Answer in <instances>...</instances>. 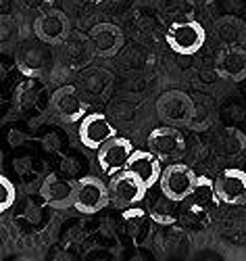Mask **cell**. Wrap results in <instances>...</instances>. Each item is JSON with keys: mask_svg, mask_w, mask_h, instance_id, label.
<instances>
[{"mask_svg": "<svg viewBox=\"0 0 246 261\" xmlns=\"http://www.w3.org/2000/svg\"><path fill=\"white\" fill-rule=\"evenodd\" d=\"M111 73H106L104 69H90L81 75V92H86L88 96H100L106 92V88L111 86Z\"/></svg>", "mask_w": 246, "mask_h": 261, "instance_id": "44dd1931", "label": "cell"}, {"mask_svg": "<svg viewBox=\"0 0 246 261\" xmlns=\"http://www.w3.org/2000/svg\"><path fill=\"white\" fill-rule=\"evenodd\" d=\"M148 148L159 157L161 161H169L184 155L186 150V138L177 127L161 125L154 127L148 136Z\"/></svg>", "mask_w": 246, "mask_h": 261, "instance_id": "ba28073f", "label": "cell"}, {"mask_svg": "<svg viewBox=\"0 0 246 261\" xmlns=\"http://www.w3.org/2000/svg\"><path fill=\"white\" fill-rule=\"evenodd\" d=\"M90 38H92L96 55L102 59L115 57L123 48V32L113 23H98L90 32Z\"/></svg>", "mask_w": 246, "mask_h": 261, "instance_id": "e0dca14e", "label": "cell"}, {"mask_svg": "<svg viewBox=\"0 0 246 261\" xmlns=\"http://www.w3.org/2000/svg\"><path fill=\"white\" fill-rule=\"evenodd\" d=\"M133 153V146L129 140L125 138H111L106 144H102L98 148V165L102 169V173H106V176H115V173L123 171L129 157Z\"/></svg>", "mask_w": 246, "mask_h": 261, "instance_id": "8fae6325", "label": "cell"}, {"mask_svg": "<svg viewBox=\"0 0 246 261\" xmlns=\"http://www.w3.org/2000/svg\"><path fill=\"white\" fill-rule=\"evenodd\" d=\"M194 100L184 90H167L156 100V113L167 123H188L194 115Z\"/></svg>", "mask_w": 246, "mask_h": 261, "instance_id": "5b68a950", "label": "cell"}, {"mask_svg": "<svg viewBox=\"0 0 246 261\" xmlns=\"http://www.w3.org/2000/svg\"><path fill=\"white\" fill-rule=\"evenodd\" d=\"M52 44L44 42L40 38L30 40L25 44H21L17 53V67L23 75H40L46 69L52 67Z\"/></svg>", "mask_w": 246, "mask_h": 261, "instance_id": "277c9868", "label": "cell"}, {"mask_svg": "<svg viewBox=\"0 0 246 261\" xmlns=\"http://www.w3.org/2000/svg\"><path fill=\"white\" fill-rule=\"evenodd\" d=\"M192 5H196V7H207V5H211V3H215V0H190Z\"/></svg>", "mask_w": 246, "mask_h": 261, "instance_id": "f35d334b", "label": "cell"}, {"mask_svg": "<svg viewBox=\"0 0 246 261\" xmlns=\"http://www.w3.org/2000/svg\"><path fill=\"white\" fill-rule=\"evenodd\" d=\"M215 188L221 203L244 205L246 203V171L234 169V167L223 169L215 180Z\"/></svg>", "mask_w": 246, "mask_h": 261, "instance_id": "5bb4252c", "label": "cell"}, {"mask_svg": "<svg viewBox=\"0 0 246 261\" xmlns=\"http://www.w3.org/2000/svg\"><path fill=\"white\" fill-rule=\"evenodd\" d=\"M219 7L226 15L240 17L246 13V0H219Z\"/></svg>", "mask_w": 246, "mask_h": 261, "instance_id": "1f68e13d", "label": "cell"}, {"mask_svg": "<svg viewBox=\"0 0 246 261\" xmlns=\"http://www.w3.org/2000/svg\"><path fill=\"white\" fill-rule=\"evenodd\" d=\"M156 243H159V247L167 257H186L188 253V238L182 232L167 230L165 234L156 236Z\"/></svg>", "mask_w": 246, "mask_h": 261, "instance_id": "7402d4cb", "label": "cell"}, {"mask_svg": "<svg viewBox=\"0 0 246 261\" xmlns=\"http://www.w3.org/2000/svg\"><path fill=\"white\" fill-rule=\"evenodd\" d=\"M198 259H223V257H221V255H217L215 251H203V253L198 255Z\"/></svg>", "mask_w": 246, "mask_h": 261, "instance_id": "74e56055", "label": "cell"}, {"mask_svg": "<svg viewBox=\"0 0 246 261\" xmlns=\"http://www.w3.org/2000/svg\"><path fill=\"white\" fill-rule=\"evenodd\" d=\"M240 84H242V92L246 94V80H244V82H240Z\"/></svg>", "mask_w": 246, "mask_h": 261, "instance_id": "ab89813d", "label": "cell"}, {"mask_svg": "<svg viewBox=\"0 0 246 261\" xmlns=\"http://www.w3.org/2000/svg\"><path fill=\"white\" fill-rule=\"evenodd\" d=\"M217 32H219L221 40H226V42H234V40L238 38V34H240V28H238V23L234 21V15H230V19L223 21Z\"/></svg>", "mask_w": 246, "mask_h": 261, "instance_id": "4dcf8cb0", "label": "cell"}, {"mask_svg": "<svg viewBox=\"0 0 246 261\" xmlns=\"http://www.w3.org/2000/svg\"><path fill=\"white\" fill-rule=\"evenodd\" d=\"M86 169V161H81L77 155H67L63 161H61V173L65 178H77L79 173Z\"/></svg>", "mask_w": 246, "mask_h": 261, "instance_id": "83f0119b", "label": "cell"}, {"mask_svg": "<svg viewBox=\"0 0 246 261\" xmlns=\"http://www.w3.org/2000/svg\"><path fill=\"white\" fill-rule=\"evenodd\" d=\"M17 3L28 9V11H36V13H42V11H46L52 7L54 0H17Z\"/></svg>", "mask_w": 246, "mask_h": 261, "instance_id": "836d02e7", "label": "cell"}, {"mask_svg": "<svg viewBox=\"0 0 246 261\" xmlns=\"http://www.w3.org/2000/svg\"><path fill=\"white\" fill-rule=\"evenodd\" d=\"M108 190H111V201H113L115 205L131 207V205H136L144 199L148 188L136 173L123 169V171H119L113 176V180H111V184H108Z\"/></svg>", "mask_w": 246, "mask_h": 261, "instance_id": "52a82bcc", "label": "cell"}, {"mask_svg": "<svg viewBox=\"0 0 246 261\" xmlns=\"http://www.w3.org/2000/svg\"><path fill=\"white\" fill-rule=\"evenodd\" d=\"M194 203L198 205H205V207H215L221 203L219 194H217V188H215V182L209 180L207 176H196V184H194V192L190 197Z\"/></svg>", "mask_w": 246, "mask_h": 261, "instance_id": "603a6c76", "label": "cell"}, {"mask_svg": "<svg viewBox=\"0 0 246 261\" xmlns=\"http://www.w3.org/2000/svg\"><path fill=\"white\" fill-rule=\"evenodd\" d=\"M11 165H13V171L17 173V176L21 178V180H28L32 173H34V167H36V159H34V155H19V157H15L13 161H11Z\"/></svg>", "mask_w": 246, "mask_h": 261, "instance_id": "4316f807", "label": "cell"}, {"mask_svg": "<svg viewBox=\"0 0 246 261\" xmlns=\"http://www.w3.org/2000/svg\"><path fill=\"white\" fill-rule=\"evenodd\" d=\"M34 36L48 42V44H61L69 36V19L59 9H46L34 19Z\"/></svg>", "mask_w": 246, "mask_h": 261, "instance_id": "30bf717a", "label": "cell"}, {"mask_svg": "<svg viewBox=\"0 0 246 261\" xmlns=\"http://www.w3.org/2000/svg\"><path fill=\"white\" fill-rule=\"evenodd\" d=\"M28 217H30V220H28V222H32V224H34V220H36V217H42V215H40V211H38V207H34V205H30V207H28Z\"/></svg>", "mask_w": 246, "mask_h": 261, "instance_id": "8d00e7d4", "label": "cell"}, {"mask_svg": "<svg viewBox=\"0 0 246 261\" xmlns=\"http://www.w3.org/2000/svg\"><path fill=\"white\" fill-rule=\"evenodd\" d=\"M121 217H123L125 232L129 236V241L136 247H142L150 234V222H152L150 213H146L144 209H138L136 205H131L129 209H125L121 213Z\"/></svg>", "mask_w": 246, "mask_h": 261, "instance_id": "ac0fdd59", "label": "cell"}, {"mask_svg": "<svg viewBox=\"0 0 246 261\" xmlns=\"http://www.w3.org/2000/svg\"><path fill=\"white\" fill-rule=\"evenodd\" d=\"M111 115H113L115 119H119V121H131L133 115H136V109L125 100H119L117 105L111 107Z\"/></svg>", "mask_w": 246, "mask_h": 261, "instance_id": "f546056e", "label": "cell"}, {"mask_svg": "<svg viewBox=\"0 0 246 261\" xmlns=\"http://www.w3.org/2000/svg\"><path fill=\"white\" fill-rule=\"evenodd\" d=\"M180 201H173L167 194H161L150 207V220L154 224H159L163 228H171L180 222V207H177Z\"/></svg>", "mask_w": 246, "mask_h": 261, "instance_id": "d6986e66", "label": "cell"}, {"mask_svg": "<svg viewBox=\"0 0 246 261\" xmlns=\"http://www.w3.org/2000/svg\"><path fill=\"white\" fill-rule=\"evenodd\" d=\"M111 203V190L108 186L94 176H86L75 182V197L73 207L84 215H94L102 211Z\"/></svg>", "mask_w": 246, "mask_h": 261, "instance_id": "7a4b0ae2", "label": "cell"}, {"mask_svg": "<svg viewBox=\"0 0 246 261\" xmlns=\"http://www.w3.org/2000/svg\"><path fill=\"white\" fill-rule=\"evenodd\" d=\"M209 107L205 105V102H196L194 105V115H192V119H190V125L192 127H203V125H207L209 123Z\"/></svg>", "mask_w": 246, "mask_h": 261, "instance_id": "d6a6232c", "label": "cell"}, {"mask_svg": "<svg viewBox=\"0 0 246 261\" xmlns=\"http://www.w3.org/2000/svg\"><path fill=\"white\" fill-rule=\"evenodd\" d=\"M215 71L217 75L226 77L230 82H244L246 80V48L236 46V44L223 48L221 55L217 57Z\"/></svg>", "mask_w": 246, "mask_h": 261, "instance_id": "2e32d148", "label": "cell"}, {"mask_svg": "<svg viewBox=\"0 0 246 261\" xmlns=\"http://www.w3.org/2000/svg\"><path fill=\"white\" fill-rule=\"evenodd\" d=\"M77 134L84 146L98 150L102 144H106L111 138L117 136V127L102 113H88L79 123Z\"/></svg>", "mask_w": 246, "mask_h": 261, "instance_id": "9c48e42d", "label": "cell"}, {"mask_svg": "<svg viewBox=\"0 0 246 261\" xmlns=\"http://www.w3.org/2000/svg\"><path fill=\"white\" fill-rule=\"evenodd\" d=\"M221 148H223V153L230 157H240L242 153H246V136L238 127L230 125L223 129V134H221Z\"/></svg>", "mask_w": 246, "mask_h": 261, "instance_id": "cb8c5ba5", "label": "cell"}, {"mask_svg": "<svg viewBox=\"0 0 246 261\" xmlns=\"http://www.w3.org/2000/svg\"><path fill=\"white\" fill-rule=\"evenodd\" d=\"M211 222V209L205 205H198V203H188L182 211H180V224L188 230H200L209 226Z\"/></svg>", "mask_w": 246, "mask_h": 261, "instance_id": "ffe728a7", "label": "cell"}, {"mask_svg": "<svg viewBox=\"0 0 246 261\" xmlns=\"http://www.w3.org/2000/svg\"><path fill=\"white\" fill-rule=\"evenodd\" d=\"M50 107L54 115L69 123H75L88 115V102H84V98L79 96L77 86L71 84L61 86V88L54 90V94L50 96Z\"/></svg>", "mask_w": 246, "mask_h": 261, "instance_id": "8992f818", "label": "cell"}, {"mask_svg": "<svg viewBox=\"0 0 246 261\" xmlns=\"http://www.w3.org/2000/svg\"><path fill=\"white\" fill-rule=\"evenodd\" d=\"M125 169L136 173V176L146 184V188H152L161 180V173H163L161 159L156 157L152 150H133Z\"/></svg>", "mask_w": 246, "mask_h": 261, "instance_id": "9a60e30c", "label": "cell"}, {"mask_svg": "<svg viewBox=\"0 0 246 261\" xmlns=\"http://www.w3.org/2000/svg\"><path fill=\"white\" fill-rule=\"evenodd\" d=\"M23 134L21 132H17V129H13V132H9V142L13 144V146H19V144H23Z\"/></svg>", "mask_w": 246, "mask_h": 261, "instance_id": "d590c367", "label": "cell"}, {"mask_svg": "<svg viewBox=\"0 0 246 261\" xmlns=\"http://www.w3.org/2000/svg\"><path fill=\"white\" fill-rule=\"evenodd\" d=\"M221 117L230 125H238L246 121V105L242 100H228L221 107Z\"/></svg>", "mask_w": 246, "mask_h": 261, "instance_id": "484cf974", "label": "cell"}, {"mask_svg": "<svg viewBox=\"0 0 246 261\" xmlns=\"http://www.w3.org/2000/svg\"><path fill=\"white\" fill-rule=\"evenodd\" d=\"M96 55L90 34H69L61 42V61L73 69H81Z\"/></svg>", "mask_w": 246, "mask_h": 261, "instance_id": "4fadbf2b", "label": "cell"}, {"mask_svg": "<svg viewBox=\"0 0 246 261\" xmlns=\"http://www.w3.org/2000/svg\"><path fill=\"white\" fill-rule=\"evenodd\" d=\"M40 197L48 207H54V209L73 207L75 182H71L69 178L63 180L57 173H48L40 184Z\"/></svg>", "mask_w": 246, "mask_h": 261, "instance_id": "7c38bea8", "label": "cell"}, {"mask_svg": "<svg viewBox=\"0 0 246 261\" xmlns=\"http://www.w3.org/2000/svg\"><path fill=\"white\" fill-rule=\"evenodd\" d=\"M38 100V82L28 75V80H23L19 86H17V90H15V102H19L21 109H32Z\"/></svg>", "mask_w": 246, "mask_h": 261, "instance_id": "d4e9b609", "label": "cell"}, {"mask_svg": "<svg viewBox=\"0 0 246 261\" xmlns=\"http://www.w3.org/2000/svg\"><path fill=\"white\" fill-rule=\"evenodd\" d=\"M13 23H11V17H3V21H0V38H3V42H9L11 36H13Z\"/></svg>", "mask_w": 246, "mask_h": 261, "instance_id": "e575fe53", "label": "cell"}, {"mask_svg": "<svg viewBox=\"0 0 246 261\" xmlns=\"http://www.w3.org/2000/svg\"><path fill=\"white\" fill-rule=\"evenodd\" d=\"M0 188H3L0 211H7V209H11V207L17 203V186H15L7 176H3V178H0Z\"/></svg>", "mask_w": 246, "mask_h": 261, "instance_id": "f1b7e54d", "label": "cell"}, {"mask_svg": "<svg viewBox=\"0 0 246 261\" xmlns=\"http://www.w3.org/2000/svg\"><path fill=\"white\" fill-rule=\"evenodd\" d=\"M194 184H196L194 171L184 163L167 165L161 173V180H159L161 192L167 194V197H171L173 201H180V203H184L192 197Z\"/></svg>", "mask_w": 246, "mask_h": 261, "instance_id": "3957f363", "label": "cell"}, {"mask_svg": "<svg viewBox=\"0 0 246 261\" xmlns=\"http://www.w3.org/2000/svg\"><path fill=\"white\" fill-rule=\"evenodd\" d=\"M167 46L180 57H192L207 42V32L198 21H173L167 30Z\"/></svg>", "mask_w": 246, "mask_h": 261, "instance_id": "6da1fadb", "label": "cell"}]
</instances>
